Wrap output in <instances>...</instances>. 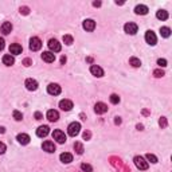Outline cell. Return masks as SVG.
<instances>
[{
  "label": "cell",
  "mask_w": 172,
  "mask_h": 172,
  "mask_svg": "<svg viewBox=\"0 0 172 172\" xmlns=\"http://www.w3.org/2000/svg\"><path fill=\"white\" fill-rule=\"evenodd\" d=\"M133 161H134V164H136V167L139 168V170H141V171L148 170V167H149L148 161H145V159L144 157H141V156H136L133 159Z\"/></svg>",
  "instance_id": "cell-1"
},
{
  "label": "cell",
  "mask_w": 172,
  "mask_h": 172,
  "mask_svg": "<svg viewBox=\"0 0 172 172\" xmlns=\"http://www.w3.org/2000/svg\"><path fill=\"white\" fill-rule=\"evenodd\" d=\"M79 131H81V124H79V122H71L67 127V133H69V136H71V137H75L77 134L79 133Z\"/></svg>",
  "instance_id": "cell-2"
},
{
  "label": "cell",
  "mask_w": 172,
  "mask_h": 172,
  "mask_svg": "<svg viewBox=\"0 0 172 172\" xmlns=\"http://www.w3.org/2000/svg\"><path fill=\"white\" fill-rule=\"evenodd\" d=\"M53 139L55 140L58 144H63L66 141V134L63 133L62 131H59V129H57V131L53 132Z\"/></svg>",
  "instance_id": "cell-3"
},
{
  "label": "cell",
  "mask_w": 172,
  "mask_h": 172,
  "mask_svg": "<svg viewBox=\"0 0 172 172\" xmlns=\"http://www.w3.org/2000/svg\"><path fill=\"white\" fill-rule=\"evenodd\" d=\"M47 45H48V48H50L51 53H59V51H61V48H62L61 43L57 41V39H50Z\"/></svg>",
  "instance_id": "cell-4"
},
{
  "label": "cell",
  "mask_w": 172,
  "mask_h": 172,
  "mask_svg": "<svg viewBox=\"0 0 172 172\" xmlns=\"http://www.w3.org/2000/svg\"><path fill=\"white\" fill-rule=\"evenodd\" d=\"M42 48V41L39 38H36V36H34V38L30 39V50L32 51H38Z\"/></svg>",
  "instance_id": "cell-5"
},
{
  "label": "cell",
  "mask_w": 172,
  "mask_h": 172,
  "mask_svg": "<svg viewBox=\"0 0 172 172\" xmlns=\"http://www.w3.org/2000/svg\"><path fill=\"white\" fill-rule=\"evenodd\" d=\"M61 91L62 89L58 84H50L47 86V93L51 94V96H58V94H61Z\"/></svg>",
  "instance_id": "cell-6"
},
{
  "label": "cell",
  "mask_w": 172,
  "mask_h": 172,
  "mask_svg": "<svg viewBox=\"0 0 172 172\" xmlns=\"http://www.w3.org/2000/svg\"><path fill=\"white\" fill-rule=\"evenodd\" d=\"M124 30H125V32H127V34H129V35H134V34L137 32V30H139V27H137L136 23L129 22V23H127V24L124 26Z\"/></svg>",
  "instance_id": "cell-7"
},
{
  "label": "cell",
  "mask_w": 172,
  "mask_h": 172,
  "mask_svg": "<svg viewBox=\"0 0 172 172\" xmlns=\"http://www.w3.org/2000/svg\"><path fill=\"white\" fill-rule=\"evenodd\" d=\"M145 42L148 43V45H151V46H155L156 45V42H157V38H156V35H155V32L153 31H147L145 32Z\"/></svg>",
  "instance_id": "cell-8"
},
{
  "label": "cell",
  "mask_w": 172,
  "mask_h": 172,
  "mask_svg": "<svg viewBox=\"0 0 172 172\" xmlns=\"http://www.w3.org/2000/svg\"><path fill=\"white\" fill-rule=\"evenodd\" d=\"M24 86L27 88V90L35 91L36 89H38V82H36L35 79H32V78H27L26 79V82H24Z\"/></svg>",
  "instance_id": "cell-9"
},
{
  "label": "cell",
  "mask_w": 172,
  "mask_h": 172,
  "mask_svg": "<svg viewBox=\"0 0 172 172\" xmlns=\"http://www.w3.org/2000/svg\"><path fill=\"white\" fill-rule=\"evenodd\" d=\"M94 112H96L97 114H104L108 112V105L104 104V102H97L96 105H94Z\"/></svg>",
  "instance_id": "cell-10"
},
{
  "label": "cell",
  "mask_w": 172,
  "mask_h": 172,
  "mask_svg": "<svg viewBox=\"0 0 172 172\" xmlns=\"http://www.w3.org/2000/svg\"><path fill=\"white\" fill-rule=\"evenodd\" d=\"M82 27H84L86 31L91 32V31H94V28H96V22H94L93 19H86V20H84Z\"/></svg>",
  "instance_id": "cell-11"
},
{
  "label": "cell",
  "mask_w": 172,
  "mask_h": 172,
  "mask_svg": "<svg viewBox=\"0 0 172 172\" xmlns=\"http://www.w3.org/2000/svg\"><path fill=\"white\" fill-rule=\"evenodd\" d=\"M42 59H43L45 62H47V63H51V62L55 61V54L51 53V51H43Z\"/></svg>",
  "instance_id": "cell-12"
},
{
  "label": "cell",
  "mask_w": 172,
  "mask_h": 172,
  "mask_svg": "<svg viewBox=\"0 0 172 172\" xmlns=\"http://www.w3.org/2000/svg\"><path fill=\"white\" fill-rule=\"evenodd\" d=\"M59 108L65 112H69L73 109V102H71L70 100H62V101L59 102Z\"/></svg>",
  "instance_id": "cell-13"
},
{
  "label": "cell",
  "mask_w": 172,
  "mask_h": 172,
  "mask_svg": "<svg viewBox=\"0 0 172 172\" xmlns=\"http://www.w3.org/2000/svg\"><path fill=\"white\" fill-rule=\"evenodd\" d=\"M90 73L93 74L94 77H98V78L104 75V70H102L100 66H97V65H91L90 66Z\"/></svg>",
  "instance_id": "cell-14"
},
{
  "label": "cell",
  "mask_w": 172,
  "mask_h": 172,
  "mask_svg": "<svg viewBox=\"0 0 172 172\" xmlns=\"http://www.w3.org/2000/svg\"><path fill=\"white\" fill-rule=\"evenodd\" d=\"M48 133H50V128L47 125H42V127L36 129V136L38 137H46Z\"/></svg>",
  "instance_id": "cell-15"
},
{
  "label": "cell",
  "mask_w": 172,
  "mask_h": 172,
  "mask_svg": "<svg viewBox=\"0 0 172 172\" xmlns=\"http://www.w3.org/2000/svg\"><path fill=\"white\" fill-rule=\"evenodd\" d=\"M42 148H43V151H46L47 153H53V152H55V145H54L53 141H45L42 144Z\"/></svg>",
  "instance_id": "cell-16"
},
{
  "label": "cell",
  "mask_w": 172,
  "mask_h": 172,
  "mask_svg": "<svg viewBox=\"0 0 172 172\" xmlns=\"http://www.w3.org/2000/svg\"><path fill=\"white\" fill-rule=\"evenodd\" d=\"M58 118H59V113L57 110L50 109V110L47 112V120H48V121L55 122V121H58Z\"/></svg>",
  "instance_id": "cell-17"
},
{
  "label": "cell",
  "mask_w": 172,
  "mask_h": 172,
  "mask_svg": "<svg viewBox=\"0 0 172 172\" xmlns=\"http://www.w3.org/2000/svg\"><path fill=\"white\" fill-rule=\"evenodd\" d=\"M16 140H18V143L19 144H22V145H27L28 143H30V136L28 134H26V133H20V134H18V137H16Z\"/></svg>",
  "instance_id": "cell-18"
},
{
  "label": "cell",
  "mask_w": 172,
  "mask_h": 172,
  "mask_svg": "<svg viewBox=\"0 0 172 172\" xmlns=\"http://www.w3.org/2000/svg\"><path fill=\"white\" fill-rule=\"evenodd\" d=\"M23 48L20 45H18V43H14V45L10 46V53L12 54V55H19V54H22Z\"/></svg>",
  "instance_id": "cell-19"
},
{
  "label": "cell",
  "mask_w": 172,
  "mask_h": 172,
  "mask_svg": "<svg viewBox=\"0 0 172 172\" xmlns=\"http://www.w3.org/2000/svg\"><path fill=\"white\" fill-rule=\"evenodd\" d=\"M59 159H61L62 163H65V164H69V163L73 161V155L69 153V152H63V153H61Z\"/></svg>",
  "instance_id": "cell-20"
},
{
  "label": "cell",
  "mask_w": 172,
  "mask_h": 172,
  "mask_svg": "<svg viewBox=\"0 0 172 172\" xmlns=\"http://www.w3.org/2000/svg\"><path fill=\"white\" fill-rule=\"evenodd\" d=\"M12 31V24H11V22H4L2 24V32L4 34V35H8V34Z\"/></svg>",
  "instance_id": "cell-21"
},
{
  "label": "cell",
  "mask_w": 172,
  "mask_h": 172,
  "mask_svg": "<svg viewBox=\"0 0 172 172\" xmlns=\"http://www.w3.org/2000/svg\"><path fill=\"white\" fill-rule=\"evenodd\" d=\"M134 12L137 14V15H147L148 14V7L147 5H136V8H134Z\"/></svg>",
  "instance_id": "cell-22"
},
{
  "label": "cell",
  "mask_w": 172,
  "mask_h": 172,
  "mask_svg": "<svg viewBox=\"0 0 172 172\" xmlns=\"http://www.w3.org/2000/svg\"><path fill=\"white\" fill-rule=\"evenodd\" d=\"M3 63H4L5 66H12L14 63H15V58H14L11 54H7V55L3 57Z\"/></svg>",
  "instance_id": "cell-23"
},
{
  "label": "cell",
  "mask_w": 172,
  "mask_h": 172,
  "mask_svg": "<svg viewBox=\"0 0 172 172\" xmlns=\"http://www.w3.org/2000/svg\"><path fill=\"white\" fill-rule=\"evenodd\" d=\"M156 18L160 19V20H167L168 19V12L165 10H159L156 12Z\"/></svg>",
  "instance_id": "cell-24"
},
{
  "label": "cell",
  "mask_w": 172,
  "mask_h": 172,
  "mask_svg": "<svg viewBox=\"0 0 172 172\" xmlns=\"http://www.w3.org/2000/svg\"><path fill=\"white\" fill-rule=\"evenodd\" d=\"M160 34H161L163 38H168L171 35V28L170 27H161L160 28Z\"/></svg>",
  "instance_id": "cell-25"
},
{
  "label": "cell",
  "mask_w": 172,
  "mask_h": 172,
  "mask_svg": "<svg viewBox=\"0 0 172 172\" xmlns=\"http://www.w3.org/2000/svg\"><path fill=\"white\" fill-rule=\"evenodd\" d=\"M74 149H75V152L78 155H82V153H84V151H85L84 149V145H82L81 143H78V141L74 143Z\"/></svg>",
  "instance_id": "cell-26"
},
{
  "label": "cell",
  "mask_w": 172,
  "mask_h": 172,
  "mask_svg": "<svg viewBox=\"0 0 172 172\" xmlns=\"http://www.w3.org/2000/svg\"><path fill=\"white\" fill-rule=\"evenodd\" d=\"M129 63L133 66V67H140L141 66V61L139 58H136V57H133V58L129 59Z\"/></svg>",
  "instance_id": "cell-27"
},
{
  "label": "cell",
  "mask_w": 172,
  "mask_h": 172,
  "mask_svg": "<svg viewBox=\"0 0 172 172\" xmlns=\"http://www.w3.org/2000/svg\"><path fill=\"white\" fill-rule=\"evenodd\" d=\"M145 157H147V160H148V161H151L152 164H156V163L159 161L157 157L155 156V155H152V153H147V156H145Z\"/></svg>",
  "instance_id": "cell-28"
},
{
  "label": "cell",
  "mask_w": 172,
  "mask_h": 172,
  "mask_svg": "<svg viewBox=\"0 0 172 172\" xmlns=\"http://www.w3.org/2000/svg\"><path fill=\"white\" fill-rule=\"evenodd\" d=\"M81 170L84 172H93V167L90 164H86V163H82L81 164Z\"/></svg>",
  "instance_id": "cell-29"
},
{
  "label": "cell",
  "mask_w": 172,
  "mask_h": 172,
  "mask_svg": "<svg viewBox=\"0 0 172 172\" xmlns=\"http://www.w3.org/2000/svg\"><path fill=\"white\" fill-rule=\"evenodd\" d=\"M109 100H110V102H112V104H114V105L118 104V102H120V97H118V94H112V96L109 97Z\"/></svg>",
  "instance_id": "cell-30"
},
{
  "label": "cell",
  "mask_w": 172,
  "mask_h": 172,
  "mask_svg": "<svg viewBox=\"0 0 172 172\" xmlns=\"http://www.w3.org/2000/svg\"><path fill=\"white\" fill-rule=\"evenodd\" d=\"M12 116H14V118H15L16 121H22V120H23V114L19 110H14Z\"/></svg>",
  "instance_id": "cell-31"
},
{
  "label": "cell",
  "mask_w": 172,
  "mask_h": 172,
  "mask_svg": "<svg viewBox=\"0 0 172 172\" xmlns=\"http://www.w3.org/2000/svg\"><path fill=\"white\" fill-rule=\"evenodd\" d=\"M73 41H74V39H73V36H71V35H65V36H63V42H65L67 46H70L71 43H73Z\"/></svg>",
  "instance_id": "cell-32"
},
{
  "label": "cell",
  "mask_w": 172,
  "mask_h": 172,
  "mask_svg": "<svg viewBox=\"0 0 172 172\" xmlns=\"http://www.w3.org/2000/svg\"><path fill=\"white\" fill-rule=\"evenodd\" d=\"M153 75L156 77V78H161V77H164V71L160 70V69H156V70L153 71Z\"/></svg>",
  "instance_id": "cell-33"
},
{
  "label": "cell",
  "mask_w": 172,
  "mask_h": 172,
  "mask_svg": "<svg viewBox=\"0 0 172 172\" xmlns=\"http://www.w3.org/2000/svg\"><path fill=\"white\" fill-rule=\"evenodd\" d=\"M157 65L160 66V67H165V66H167V61H165V59H157Z\"/></svg>",
  "instance_id": "cell-34"
},
{
  "label": "cell",
  "mask_w": 172,
  "mask_h": 172,
  "mask_svg": "<svg viewBox=\"0 0 172 172\" xmlns=\"http://www.w3.org/2000/svg\"><path fill=\"white\" fill-rule=\"evenodd\" d=\"M159 124L161 125L163 128H165V127H167V118H165V117H161V118L159 120Z\"/></svg>",
  "instance_id": "cell-35"
},
{
  "label": "cell",
  "mask_w": 172,
  "mask_h": 172,
  "mask_svg": "<svg viewBox=\"0 0 172 172\" xmlns=\"http://www.w3.org/2000/svg\"><path fill=\"white\" fill-rule=\"evenodd\" d=\"M20 14H23V15H28V14H30V8L28 7H20Z\"/></svg>",
  "instance_id": "cell-36"
},
{
  "label": "cell",
  "mask_w": 172,
  "mask_h": 172,
  "mask_svg": "<svg viewBox=\"0 0 172 172\" xmlns=\"http://www.w3.org/2000/svg\"><path fill=\"white\" fill-rule=\"evenodd\" d=\"M5 149H7V148H5V144H4V143H2V141H0V155H3V153H4Z\"/></svg>",
  "instance_id": "cell-37"
},
{
  "label": "cell",
  "mask_w": 172,
  "mask_h": 172,
  "mask_svg": "<svg viewBox=\"0 0 172 172\" xmlns=\"http://www.w3.org/2000/svg\"><path fill=\"white\" fill-rule=\"evenodd\" d=\"M23 65H24V66H27V67H28V66H31V65H32V61H31V59H24V61H23Z\"/></svg>",
  "instance_id": "cell-38"
},
{
  "label": "cell",
  "mask_w": 172,
  "mask_h": 172,
  "mask_svg": "<svg viewBox=\"0 0 172 172\" xmlns=\"http://www.w3.org/2000/svg\"><path fill=\"white\" fill-rule=\"evenodd\" d=\"M35 118L36 120H42L43 118V114L41 113V112H36V113H35Z\"/></svg>",
  "instance_id": "cell-39"
},
{
  "label": "cell",
  "mask_w": 172,
  "mask_h": 172,
  "mask_svg": "<svg viewBox=\"0 0 172 172\" xmlns=\"http://www.w3.org/2000/svg\"><path fill=\"white\" fill-rule=\"evenodd\" d=\"M90 136H91L90 132H84V139L85 140H89V139H90Z\"/></svg>",
  "instance_id": "cell-40"
},
{
  "label": "cell",
  "mask_w": 172,
  "mask_h": 172,
  "mask_svg": "<svg viewBox=\"0 0 172 172\" xmlns=\"http://www.w3.org/2000/svg\"><path fill=\"white\" fill-rule=\"evenodd\" d=\"M4 43H5V42H4V39H3V38H0V51H2L3 48H4V46H5Z\"/></svg>",
  "instance_id": "cell-41"
},
{
  "label": "cell",
  "mask_w": 172,
  "mask_h": 172,
  "mask_svg": "<svg viewBox=\"0 0 172 172\" xmlns=\"http://www.w3.org/2000/svg\"><path fill=\"white\" fill-rule=\"evenodd\" d=\"M114 122H116L117 125H118V124H121V118H120V117H116V120H114Z\"/></svg>",
  "instance_id": "cell-42"
},
{
  "label": "cell",
  "mask_w": 172,
  "mask_h": 172,
  "mask_svg": "<svg viewBox=\"0 0 172 172\" xmlns=\"http://www.w3.org/2000/svg\"><path fill=\"white\" fill-rule=\"evenodd\" d=\"M93 5H94V7H100V5H101V2H94Z\"/></svg>",
  "instance_id": "cell-43"
},
{
  "label": "cell",
  "mask_w": 172,
  "mask_h": 172,
  "mask_svg": "<svg viewBox=\"0 0 172 172\" xmlns=\"http://www.w3.org/2000/svg\"><path fill=\"white\" fill-rule=\"evenodd\" d=\"M65 62H66V57H62V58H61V63H65Z\"/></svg>",
  "instance_id": "cell-44"
},
{
  "label": "cell",
  "mask_w": 172,
  "mask_h": 172,
  "mask_svg": "<svg viewBox=\"0 0 172 172\" xmlns=\"http://www.w3.org/2000/svg\"><path fill=\"white\" fill-rule=\"evenodd\" d=\"M5 132V129H4V127H0V133H4Z\"/></svg>",
  "instance_id": "cell-45"
}]
</instances>
